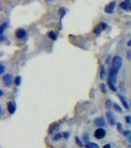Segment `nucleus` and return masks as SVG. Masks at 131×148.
Wrapping results in <instances>:
<instances>
[{
	"instance_id": "nucleus-17",
	"label": "nucleus",
	"mask_w": 131,
	"mask_h": 148,
	"mask_svg": "<svg viewBox=\"0 0 131 148\" xmlns=\"http://www.w3.org/2000/svg\"><path fill=\"white\" fill-rule=\"evenodd\" d=\"M15 83H16V85H20V83H21V77H20V76H18V77L16 78Z\"/></svg>"
},
{
	"instance_id": "nucleus-11",
	"label": "nucleus",
	"mask_w": 131,
	"mask_h": 148,
	"mask_svg": "<svg viewBox=\"0 0 131 148\" xmlns=\"http://www.w3.org/2000/svg\"><path fill=\"white\" fill-rule=\"evenodd\" d=\"M86 148H100L98 144L94 143V142H88L86 144Z\"/></svg>"
},
{
	"instance_id": "nucleus-21",
	"label": "nucleus",
	"mask_w": 131,
	"mask_h": 148,
	"mask_svg": "<svg viewBox=\"0 0 131 148\" xmlns=\"http://www.w3.org/2000/svg\"><path fill=\"white\" fill-rule=\"evenodd\" d=\"M127 57H128V59L131 60V51H129V52H127Z\"/></svg>"
},
{
	"instance_id": "nucleus-13",
	"label": "nucleus",
	"mask_w": 131,
	"mask_h": 148,
	"mask_svg": "<svg viewBox=\"0 0 131 148\" xmlns=\"http://www.w3.org/2000/svg\"><path fill=\"white\" fill-rule=\"evenodd\" d=\"M48 36L50 37L52 40H55V39L57 38V34H55V32H50V33L48 34Z\"/></svg>"
},
{
	"instance_id": "nucleus-20",
	"label": "nucleus",
	"mask_w": 131,
	"mask_h": 148,
	"mask_svg": "<svg viewBox=\"0 0 131 148\" xmlns=\"http://www.w3.org/2000/svg\"><path fill=\"white\" fill-rule=\"evenodd\" d=\"M104 77V69H103H103H102V73H101V78L103 79Z\"/></svg>"
},
{
	"instance_id": "nucleus-2",
	"label": "nucleus",
	"mask_w": 131,
	"mask_h": 148,
	"mask_svg": "<svg viewBox=\"0 0 131 148\" xmlns=\"http://www.w3.org/2000/svg\"><path fill=\"white\" fill-rule=\"evenodd\" d=\"M122 62L123 61H122V58L120 56H118V55L114 56L112 58V61H111V69L118 72V70H119L122 66Z\"/></svg>"
},
{
	"instance_id": "nucleus-5",
	"label": "nucleus",
	"mask_w": 131,
	"mask_h": 148,
	"mask_svg": "<svg viewBox=\"0 0 131 148\" xmlns=\"http://www.w3.org/2000/svg\"><path fill=\"white\" fill-rule=\"evenodd\" d=\"M115 1H112L111 3H110L109 5H106L105 8H104V11H105V13H113V11H114V8H115Z\"/></svg>"
},
{
	"instance_id": "nucleus-7",
	"label": "nucleus",
	"mask_w": 131,
	"mask_h": 148,
	"mask_svg": "<svg viewBox=\"0 0 131 148\" xmlns=\"http://www.w3.org/2000/svg\"><path fill=\"white\" fill-rule=\"evenodd\" d=\"M106 118H108V120L110 122V126H114L115 125V119H114V116L112 113H110V111L108 113H106Z\"/></svg>"
},
{
	"instance_id": "nucleus-3",
	"label": "nucleus",
	"mask_w": 131,
	"mask_h": 148,
	"mask_svg": "<svg viewBox=\"0 0 131 148\" xmlns=\"http://www.w3.org/2000/svg\"><path fill=\"white\" fill-rule=\"evenodd\" d=\"M105 136V130L103 127H99L98 129H96L95 131V137L98 139H102Z\"/></svg>"
},
{
	"instance_id": "nucleus-25",
	"label": "nucleus",
	"mask_w": 131,
	"mask_h": 148,
	"mask_svg": "<svg viewBox=\"0 0 131 148\" xmlns=\"http://www.w3.org/2000/svg\"><path fill=\"white\" fill-rule=\"evenodd\" d=\"M117 128L119 129V130H121V125H120V123H118V126H117Z\"/></svg>"
},
{
	"instance_id": "nucleus-8",
	"label": "nucleus",
	"mask_w": 131,
	"mask_h": 148,
	"mask_svg": "<svg viewBox=\"0 0 131 148\" xmlns=\"http://www.w3.org/2000/svg\"><path fill=\"white\" fill-rule=\"evenodd\" d=\"M26 37V31L25 30H23V29H19V30H17V32H16V38L17 39H24Z\"/></svg>"
},
{
	"instance_id": "nucleus-14",
	"label": "nucleus",
	"mask_w": 131,
	"mask_h": 148,
	"mask_svg": "<svg viewBox=\"0 0 131 148\" xmlns=\"http://www.w3.org/2000/svg\"><path fill=\"white\" fill-rule=\"evenodd\" d=\"M113 108H114V109H115V110L117 111V112H119V113H121V112H122V110H121V108H120L119 106H118L117 104H113Z\"/></svg>"
},
{
	"instance_id": "nucleus-15",
	"label": "nucleus",
	"mask_w": 131,
	"mask_h": 148,
	"mask_svg": "<svg viewBox=\"0 0 131 148\" xmlns=\"http://www.w3.org/2000/svg\"><path fill=\"white\" fill-rule=\"evenodd\" d=\"M105 28H106V24H105V23H101L100 29H101V30H103V29H105Z\"/></svg>"
},
{
	"instance_id": "nucleus-22",
	"label": "nucleus",
	"mask_w": 131,
	"mask_h": 148,
	"mask_svg": "<svg viewBox=\"0 0 131 148\" xmlns=\"http://www.w3.org/2000/svg\"><path fill=\"white\" fill-rule=\"evenodd\" d=\"M0 66H1V70H0V73H3V72H4V66H3V64H1Z\"/></svg>"
},
{
	"instance_id": "nucleus-28",
	"label": "nucleus",
	"mask_w": 131,
	"mask_h": 148,
	"mask_svg": "<svg viewBox=\"0 0 131 148\" xmlns=\"http://www.w3.org/2000/svg\"><path fill=\"white\" fill-rule=\"evenodd\" d=\"M129 10H130V11H131V5H130V8H129Z\"/></svg>"
},
{
	"instance_id": "nucleus-23",
	"label": "nucleus",
	"mask_w": 131,
	"mask_h": 148,
	"mask_svg": "<svg viewBox=\"0 0 131 148\" xmlns=\"http://www.w3.org/2000/svg\"><path fill=\"white\" fill-rule=\"evenodd\" d=\"M76 140H77V143H78V144H79V145H80V146H82V143H81V142H80V140H79V139H78V137H76Z\"/></svg>"
},
{
	"instance_id": "nucleus-27",
	"label": "nucleus",
	"mask_w": 131,
	"mask_h": 148,
	"mask_svg": "<svg viewBox=\"0 0 131 148\" xmlns=\"http://www.w3.org/2000/svg\"><path fill=\"white\" fill-rule=\"evenodd\" d=\"M0 96H3V91H2V90L0 91Z\"/></svg>"
},
{
	"instance_id": "nucleus-4",
	"label": "nucleus",
	"mask_w": 131,
	"mask_h": 148,
	"mask_svg": "<svg viewBox=\"0 0 131 148\" xmlns=\"http://www.w3.org/2000/svg\"><path fill=\"white\" fill-rule=\"evenodd\" d=\"M3 82L6 86H8V87H10V86L12 85V83H13V77H12L11 74H6V75L3 76Z\"/></svg>"
},
{
	"instance_id": "nucleus-19",
	"label": "nucleus",
	"mask_w": 131,
	"mask_h": 148,
	"mask_svg": "<svg viewBox=\"0 0 131 148\" xmlns=\"http://www.w3.org/2000/svg\"><path fill=\"white\" fill-rule=\"evenodd\" d=\"M125 120L127 123H131V117H126L125 118Z\"/></svg>"
},
{
	"instance_id": "nucleus-10",
	"label": "nucleus",
	"mask_w": 131,
	"mask_h": 148,
	"mask_svg": "<svg viewBox=\"0 0 131 148\" xmlns=\"http://www.w3.org/2000/svg\"><path fill=\"white\" fill-rule=\"evenodd\" d=\"M95 125H97L98 126L102 127V126H103L105 125V121H104V119L103 118H98L96 120H95Z\"/></svg>"
},
{
	"instance_id": "nucleus-16",
	"label": "nucleus",
	"mask_w": 131,
	"mask_h": 148,
	"mask_svg": "<svg viewBox=\"0 0 131 148\" xmlns=\"http://www.w3.org/2000/svg\"><path fill=\"white\" fill-rule=\"evenodd\" d=\"M105 106H106V108H108L109 110L110 109V107H111V102L110 101V100H108L106 101V104H105Z\"/></svg>"
},
{
	"instance_id": "nucleus-26",
	"label": "nucleus",
	"mask_w": 131,
	"mask_h": 148,
	"mask_svg": "<svg viewBox=\"0 0 131 148\" xmlns=\"http://www.w3.org/2000/svg\"><path fill=\"white\" fill-rule=\"evenodd\" d=\"M128 44V46H131V40L128 42V44Z\"/></svg>"
},
{
	"instance_id": "nucleus-6",
	"label": "nucleus",
	"mask_w": 131,
	"mask_h": 148,
	"mask_svg": "<svg viewBox=\"0 0 131 148\" xmlns=\"http://www.w3.org/2000/svg\"><path fill=\"white\" fill-rule=\"evenodd\" d=\"M7 110L10 114H14L16 111V105L14 102H8L7 104Z\"/></svg>"
},
{
	"instance_id": "nucleus-24",
	"label": "nucleus",
	"mask_w": 131,
	"mask_h": 148,
	"mask_svg": "<svg viewBox=\"0 0 131 148\" xmlns=\"http://www.w3.org/2000/svg\"><path fill=\"white\" fill-rule=\"evenodd\" d=\"M103 148H110V144H105Z\"/></svg>"
},
{
	"instance_id": "nucleus-9",
	"label": "nucleus",
	"mask_w": 131,
	"mask_h": 148,
	"mask_svg": "<svg viewBox=\"0 0 131 148\" xmlns=\"http://www.w3.org/2000/svg\"><path fill=\"white\" fill-rule=\"evenodd\" d=\"M130 5H131L130 0H125V1H123V2L120 3V8L126 10V9H129L130 8Z\"/></svg>"
},
{
	"instance_id": "nucleus-18",
	"label": "nucleus",
	"mask_w": 131,
	"mask_h": 148,
	"mask_svg": "<svg viewBox=\"0 0 131 148\" xmlns=\"http://www.w3.org/2000/svg\"><path fill=\"white\" fill-rule=\"evenodd\" d=\"M101 90H102V91H103V93H105V92H106V89H105V86H104L103 84H102V85H101Z\"/></svg>"
},
{
	"instance_id": "nucleus-1",
	"label": "nucleus",
	"mask_w": 131,
	"mask_h": 148,
	"mask_svg": "<svg viewBox=\"0 0 131 148\" xmlns=\"http://www.w3.org/2000/svg\"><path fill=\"white\" fill-rule=\"evenodd\" d=\"M116 76H117V71H115V70L110 68V74H109V78H108V84H109L110 88L112 91H116V87H115Z\"/></svg>"
},
{
	"instance_id": "nucleus-12",
	"label": "nucleus",
	"mask_w": 131,
	"mask_h": 148,
	"mask_svg": "<svg viewBox=\"0 0 131 148\" xmlns=\"http://www.w3.org/2000/svg\"><path fill=\"white\" fill-rule=\"evenodd\" d=\"M119 99H120V100H121V102H122V105L124 106V108L127 110L128 108H129V106H128V104H127V102L125 101V99L122 97V96H119Z\"/></svg>"
}]
</instances>
